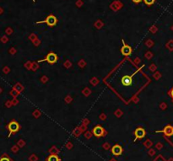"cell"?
Listing matches in <instances>:
<instances>
[{
  "instance_id": "277c9868",
  "label": "cell",
  "mask_w": 173,
  "mask_h": 161,
  "mask_svg": "<svg viewBox=\"0 0 173 161\" xmlns=\"http://www.w3.org/2000/svg\"><path fill=\"white\" fill-rule=\"evenodd\" d=\"M122 42H123V47L121 48L122 54L124 55V56H129V55L132 53V47L128 45H126L123 40H122Z\"/></svg>"
},
{
  "instance_id": "7a4b0ae2",
  "label": "cell",
  "mask_w": 173,
  "mask_h": 161,
  "mask_svg": "<svg viewBox=\"0 0 173 161\" xmlns=\"http://www.w3.org/2000/svg\"><path fill=\"white\" fill-rule=\"evenodd\" d=\"M8 129L9 131V134H8V137L11 136L12 133H15V132H17L19 130V123L17 122L15 120H12L8 125Z\"/></svg>"
},
{
  "instance_id": "5b68a950",
  "label": "cell",
  "mask_w": 173,
  "mask_h": 161,
  "mask_svg": "<svg viewBox=\"0 0 173 161\" xmlns=\"http://www.w3.org/2000/svg\"><path fill=\"white\" fill-rule=\"evenodd\" d=\"M134 76V73L132 74L131 76H123V78H122L121 81H122V84H123L124 86H130L132 84V82H133V80H132V79H133V77Z\"/></svg>"
},
{
  "instance_id": "3957f363",
  "label": "cell",
  "mask_w": 173,
  "mask_h": 161,
  "mask_svg": "<svg viewBox=\"0 0 173 161\" xmlns=\"http://www.w3.org/2000/svg\"><path fill=\"white\" fill-rule=\"evenodd\" d=\"M44 61H47L49 64H54V63H56L58 61L57 54L54 53V52H49V53L47 55L45 59L41 60L40 62H44Z\"/></svg>"
},
{
  "instance_id": "6da1fadb",
  "label": "cell",
  "mask_w": 173,
  "mask_h": 161,
  "mask_svg": "<svg viewBox=\"0 0 173 161\" xmlns=\"http://www.w3.org/2000/svg\"><path fill=\"white\" fill-rule=\"evenodd\" d=\"M57 22H58L57 18H56V17L54 16V15H49V16H47V19H46L45 20L37 21V22H36V24H41V23H46V24H47L48 26H51V27H52V26H55V25H56Z\"/></svg>"
},
{
  "instance_id": "ba28073f",
  "label": "cell",
  "mask_w": 173,
  "mask_h": 161,
  "mask_svg": "<svg viewBox=\"0 0 173 161\" xmlns=\"http://www.w3.org/2000/svg\"><path fill=\"white\" fill-rule=\"evenodd\" d=\"M93 133L96 137H101V136L104 135L105 133V131H104V128L100 126H96V127H94L93 129Z\"/></svg>"
},
{
  "instance_id": "9a60e30c",
  "label": "cell",
  "mask_w": 173,
  "mask_h": 161,
  "mask_svg": "<svg viewBox=\"0 0 173 161\" xmlns=\"http://www.w3.org/2000/svg\"><path fill=\"white\" fill-rule=\"evenodd\" d=\"M11 32H12V31H11L10 29H7V30H6V33H7L8 35H10V34H11Z\"/></svg>"
},
{
  "instance_id": "9c48e42d",
  "label": "cell",
  "mask_w": 173,
  "mask_h": 161,
  "mask_svg": "<svg viewBox=\"0 0 173 161\" xmlns=\"http://www.w3.org/2000/svg\"><path fill=\"white\" fill-rule=\"evenodd\" d=\"M112 151L114 155L119 156V155H121V153H123V148H122V147L119 146V145H115V146L112 147Z\"/></svg>"
},
{
  "instance_id": "30bf717a",
  "label": "cell",
  "mask_w": 173,
  "mask_h": 161,
  "mask_svg": "<svg viewBox=\"0 0 173 161\" xmlns=\"http://www.w3.org/2000/svg\"><path fill=\"white\" fill-rule=\"evenodd\" d=\"M47 161H59V159L57 155H50L47 159Z\"/></svg>"
},
{
  "instance_id": "8992f818",
  "label": "cell",
  "mask_w": 173,
  "mask_h": 161,
  "mask_svg": "<svg viewBox=\"0 0 173 161\" xmlns=\"http://www.w3.org/2000/svg\"><path fill=\"white\" fill-rule=\"evenodd\" d=\"M156 132H162V133H164L167 137H171V136L173 135V127L171 125H168L166 127H165V128L163 130L157 131Z\"/></svg>"
},
{
  "instance_id": "52a82bcc",
  "label": "cell",
  "mask_w": 173,
  "mask_h": 161,
  "mask_svg": "<svg viewBox=\"0 0 173 161\" xmlns=\"http://www.w3.org/2000/svg\"><path fill=\"white\" fill-rule=\"evenodd\" d=\"M134 135H135V139L134 141H136L139 138H143V137L145 136V131H144V128H141V127H139L135 130L134 132Z\"/></svg>"
},
{
  "instance_id": "d6986e66",
  "label": "cell",
  "mask_w": 173,
  "mask_h": 161,
  "mask_svg": "<svg viewBox=\"0 0 173 161\" xmlns=\"http://www.w3.org/2000/svg\"><path fill=\"white\" fill-rule=\"evenodd\" d=\"M10 105H11V103H10V102H8V103L6 104L7 106H10Z\"/></svg>"
},
{
  "instance_id": "7402d4cb",
  "label": "cell",
  "mask_w": 173,
  "mask_h": 161,
  "mask_svg": "<svg viewBox=\"0 0 173 161\" xmlns=\"http://www.w3.org/2000/svg\"><path fill=\"white\" fill-rule=\"evenodd\" d=\"M170 161H173V160H170Z\"/></svg>"
},
{
  "instance_id": "5bb4252c",
  "label": "cell",
  "mask_w": 173,
  "mask_h": 161,
  "mask_svg": "<svg viewBox=\"0 0 173 161\" xmlns=\"http://www.w3.org/2000/svg\"><path fill=\"white\" fill-rule=\"evenodd\" d=\"M3 71L4 73H8V72H9V68H8V67H4L3 69Z\"/></svg>"
},
{
  "instance_id": "ac0fdd59",
  "label": "cell",
  "mask_w": 173,
  "mask_h": 161,
  "mask_svg": "<svg viewBox=\"0 0 173 161\" xmlns=\"http://www.w3.org/2000/svg\"><path fill=\"white\" fill-rule=\"evenodd\" d=\"M12 150H13L14 152L17 151V148H16V147H13V148H12Z\"/></svg>"
},
{
  "instance_id": "e0dca14e",
  "label": "cell",
  "mask_w": 173,
  "mask_h": 161,
  "mask_svg": "<svg viewBox=\"0 0 173 161\" xmlns=\"http://www.w3.org/2000/svg\"><path fill=\"white\" fill-rule=\"evenodd\" d=\"M170 96L173 99V88L172 89V90H171V91H170Z\"/></svg>"
},
{
  "instance_id": "44dd1931",
  "label": "cell",
  "mask_w": 173,
  "mask_h": 161,
  "mask_svg": "<svg viewBox=\"0 0 173 161\" xmlns=\"http://www.w3.org/2000/svg\"><path fill=\"white\" fill-rule=\"evenodd\" d=\"M1 92H2V89H1V87H0V94H1Z\"/></svg>"
},
{
  "instance_id": "7c38bea8",
  "label": "cell",
  "mask_w": 173,
  "mask_h": 161,
  "mask_svg": "<svg viewBox=\"0 0 173 161\" xmlns=\"http://www.w3.org/2000/svg\"><path fill=\"white\" fill-rule=\"evenodd\" d=\"M0 161H12V160L7 156H2L0 158Z\"/></svg>"
},
{
  "instance_id": "8fae6325",
  "label": "cell",
  "mask_w": 173,
  "mask_h": 161,
  "mask_svg": "<svg viewBox=\"0 0 173 161\" xmlns=\"http://www.w3.org/2000/svg\"><path fill=\"white\" fill-rule=\"evenodd\" d=\"M143 1L144 2V3H145L146 5H149V6H150V5L154 4L155 0H143Z\"/></svg>"
},
{
  "instance_id": "4fadbf2b",
  "label": "cell",
  "mask_w": 173,
  "mask_h": 161,
  "mask_svg": "<svg viewBox=\"0 0 173 161\" xmlns=\"http://www.w3.org/2000/svg\"><path fill=\"white\" fill-rule=\"evenodd\" d=\"M0 40H1V41L3 42V43H6V42L8 41V38H7L6 36H3Z\"/></svg>"
},
{
  "instance_id": "2e32d148",
  "label": "cell",
  "mask_w": 173,
  "mask_h": 161,
  "mask_svg": "<svg viewBox=\"0 0 173 161\" xmlns=\"http://www.w3.org/2000/svg\"><path fill=\"white\" fill-rule=\"evenodd\" d=\"M132 1H133L134 3H140L141 1H143V0H132Z\"/></svg>"
},
{
  "instance_id": "ffe728a7",
  "label": "cell",
  "mask_w": 173,
  "mask_h": 161,
  "mask_svg": "<svg viewBox=\"0 0 173 161\" xmlns=\"http://www.w3.org/2000/svg\"><path fill=\"white\" fill-rule=\"evenodd\" d=\"M2 12H3V10H2V8H0V15H1V14H2Z\"/></svg>"
}]
</instances>
